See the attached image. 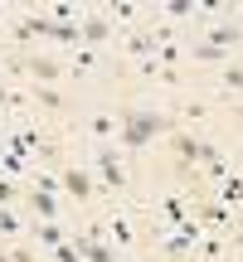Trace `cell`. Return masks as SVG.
Returning a JSON list of instances; mask_svg holds the SVG:
<instances>
[{"mask_svg": "<svg viewBox=\"0 0 243 262\" xmlns=\"http://www.w3.org/2000/svg\"><path fill=\"white\" fill-rule=\"evenodd\" d=\"M166 131H170V117H166V112L127 107V117L117 122V141H121V146H131V150H141V146H151L156 136H166Z\"/></svg>", "mask_w": 243, "mask_h": 262, "instance_id": "6da1fadb", "label": "cell"}, {"mask_svg": "<svg viewBox=\"0 0 243 262\" xmlns=\"http://www.w3.org/2000/svg\"><path fill=\"white\" fill-rule=\"evenodd\" d=\"M170 146H175V160H180V170H190V165H205V156L214 150V141H199V136H175Z\"/></svg>", "mask_w": 243, "mask_h": 262, "instance_id": "7a4b0ae2", "label": "cell"}, {"mask_svg": "<svg viewBox=\"0 0 243 262\" xmlns=\"http://www.w3.org/2000/svg\"><path fill=\"white\" fill-rule=\"evenodd\" d=\"M73 253L83 257V262H121L112 243H103V238H88V233H78V238H73Z\"/></svg>", "mask_w": 243, "mask_h": 262, "instance_id": "3957f363", "label": "cell"}, {"mask_svg": "<svg viewBox=\"0 0 243 262\" xmlns=\"http://www.w3.org/2000/svg\"><path fill=\"white\" fill-rule=\"evenodd\" d=\"M97 175L107 180V189H127V170H121L112 146H97Z\"/></svg>", "mask_w": 243, "mask_h": 262, "instance_id": "277c9868", "label": "cell"}, {"mask_svg": "<svg viewBox=\"0 0 243 262\" xmlns=\"http://www.w3.org/2000/svg\"><path fill=\"white\" fill-rule=\"evenodd\" d=\"M58 189H68V194L83 204V199H93V175H88L83 165H68V170H64V180H58Z\"/></svg>", "mask_w": 243, "mask_h": 262, "instance_id": "5b68a950", "label": "cell"}, {"mask_svg": "<svg viewBox=\"0 0 243 262\" xmlns=\"http://www.w3.org/2000/svg\"><path fill=\"white\" fill-rule=\"evenodd\" d=\"M15 68H19V73H29V78H34V83H39V88L58 83V73H64V68L54 63V58H25V63H15Z\"/></svg>", "mask_w": 243, "mask_h": 262, "instance_id": "8992f818", "label": "cell"}, {"mask_svg": "<svg viewBox=\"0 0 243 262\" xmlns=\"http://www.w3.org/2000/svg\"><path fill=\"white\" fill-rule=\"evenodd\" d=\"M78 39H83V49H93V44H107V39H112V19H103V15L83 19V25H78Z\"/></svg>", "mask_w": 243, "mask_h": 262, "instance_id": "52a82bcc", "label": "cell"}, {"mask_svg": "<svg viewBox=\"0 0 243 262\" xmlns=\"http://www.w3.org/2000/svg\"><path fill=\"white\" fill-rule=\"evenodd\" d=\"M195 224H199V228H229V233H234V214H229L224 204H205V209L195 214Z\"/></svg>", "mask_w": 243, "mask_h": 262, "instance_id": "ba28073f", "label": "cell"}, {"mask_svg": "<svg viewBox=\"0 0 243 262\" xmlns=\"http://www.w3.org/2000/svg\"><path fill=\"white\" fill-rule=\"evenodd\" d=\"M29 209H34L44 224H54V214H58V194H44V189H29Z\"/></svg>", "mask_w": 243, "mask_h": 262, "instance_id": "9c48e42d", "label": "cell"}, {"mask_svg": "<svg viewBox=\"0 0 243 262\" xmlns=\"http://www.w3.org/2000/svg\"><path fill=\"white\" fill-rule=\"evenodd\" d=\"M205 44H209V49H219V54H229V49L238 44V29H234V25H214Z\"/></svg>", "mask_w": 243, "mask_h": 262, "instance_id": "30bf717a", "label": "cell"}, {"mask_svg": "<svg viewBox=\"0 0 243 262\" xmlns=\"http://www.w3.org/2000/svg\"><path fill=\"white\" fill-rule=\"evenodd\" d=\"M34 238H39L44 248H58V243H68V233H64V228H58V224H44V219L34 224Z\"/></svg>", "mask_w": 243, "mask_h": 262, "instance_id": "8fae6325", "label": "cell"}, {"mask_svg": "<svg viewBox=\"0 0 243 262\" xmlns=\"http://www.w3.org/2000/svg\"><path fill=\"white\" fill-rule=\"evenodd\" d=\"M88 131H93V136H97V146H107V141L117 136V122H112V117H107V112H97L93 122H88Z\"/></svg>", "mask_w": 243, "mask_h": 262, "instance_id": "7c38bea8", "label": "cell"}, {"mask_svg": "<svg viewBox=\"0 0 243 262\" xmlns=\"http://www.w3.org/2000/svg\"><path fill=\"white\" fill-rule=\"evenodd\" d=\"M219 204H224L229 214H238V170H229V185L219 189Z\"/></svg>", "mask_w": 243, "mask_h": 262, "instance_id": "4fadbf2b", "label": "cell"}, {"mask_svg": "<svg viewBox=\"0 0 243 262\" xmlns=\"http://www.w3.org/2000/svg\"><path fill=\"white\" fill-rule=\"evenodd\" d=\"M160 214H166V224H170V228H180V224L190 219V209L180 204V199H166V204H160Z\"/></svg>", "mask_w": 243, "mask_h": 262, "instance_id": "5bb4252c", "label": "cell"}, {"mask_svg": "<svg viewBox=\"0 0 243 262\" xmlns=\"http://www.w3.org/2000/svg\"><path fill=\"white\" fill-rule=\"evenodd\" d=\"M19 228H25V224H19V214H15L10 204H0V233H5V238H15Z\"/></svg>", "mask_w": 243, "mask_h": 262, "instance_id": "9a60e30c", "label": "cell"}, {"mask_svg": "<svg viewBox=\"0 0 243 262\" xmlns=\"http://www.w3.org/2000/svg\"><path fill=\"white\" fill-rule=\"evenodd\" d=\"M166 253H170V257H190V253H195V243L180 238V233H170V238H166Z\"/></svg>", "mask_w": 243, "mask_h": 262, "instance_id": "2e32d148", "label": "cell"}, {"mask_svg": "<svg viewBox=\"0 0 243 262\" xmlns=\"http://www.w3.org/2000/svg\"><path fill=\"white\" fill-rule=\"evenodd\" d=\"M107 224H112V238H117L121 248H131V243H136V233H131V224H127V219H107Z\"/></svg>", "mask_w": 243, "mask_h": 262, "instance_id": "e0dca14e", "label": "cell"}, {"mask_svg": "<svg viewBox=\"0 0 243 262\" xmlns=\"http://www.w3.org/2000/svg\"><path fill=\"white\" fill-rule=\"evenodd\" d=\"M88 68H93V49L78 44V49H73V73H88Z\"/></svg>", "mask_w": 243, "mask_h": 262, "instance_id": "ac0fdd59", "label": "cell"}, {"mask_svg": "<svg viewBox=\"0 0 243 262\" xmlns=\"http://www.w3.org/2000/svg\"><path fill=\"white\" fill-rule=\"evenodd\" d=\"M34 97H39V102H44V107H64V97H58L54 88H34Z\"/></svg>", "mask_w": 243, "mask_h": 262, "instance_id": "d6986e66", "label": "cell"}, {"mask_svg": "<svg viewBox=\"0 0 243 262\" xmlns=\"http://www.w3.org/2000/svg\"><path fill=\"white\" fill-rule=\"evenodd\" d=\"M195 58H205V63H224L229 54H219V49H209V44H199V49H195Z\"/></svg>", "mask_w": 243, "mask_h": 262, "instance_id": "ffe728a7", "label": "cell"}, {"mask_svg": "<svg viewBox=\"0 0 243 262\" xmlns=\"http://www.w3.org/2000/svg\"><path fill=\"white\" fill-rule=\"evenodd\" d=\"M238 83H243V73L229 63V68H224V88H229V93H238Z\"/></svg>", "mask_w": 243, "mask_h": 262, "instance_id": "44dd1931", "label": "cell"}, {"mask_svg": "<svg viewBox=\"0 0 243 262\" xmlns=\"http://www.w3.org/2000/svg\"><path fill=\"white\" fill-rule=\"evenodd\" d=\"M54 257H58V262H83V257L73 253V243H58V248H54Z\"/></svg>", "mask_w": 243, "mask_h": 262, "instance_id": "7402d4cb", "label": "cell"}, {"mask_svg": "<svg viewBox=\"0 0 243 262\" xmlns=\"http://www.w3.org/2000/svg\"><path fill=\"white\" fill-rule=\"evenodd\" d=\"M10 199H15V180L0 175V204H10Z\"/></svg>", "mask_w": 243, "mask_h": 262, "instance_id": "603a6c76", "label": "cell"}, {"mask_svg": "<svg viewBox=\"0 0 243 262\" xmlns=\"http://www.w3.org/2000/svg\"><path fill=\"white\" fill-rule=\"evenodd\" d=\"M10 262H34V253H29V248H15V253H10Z\"/></svg>", "mask_w": 243, "mask_h": 262, "instance_id": "cb8c5ba5", "label": "cell"}, {"mask_svg": "<svg viewBox=\"0 0 243 262\" xmlns=\"http://www.w3.org/2000/svg\"><path fill=\"white\" fill-rule=\"evenodd\" d=\"M0 262H10V253H0Z\"/></svg>", "mask_w": 243, "mask_h": 262, "instance_id": "d4e9b609", "label": "cell"}, {"mask_svg": "<svg viewBox=\"0 0 243 262\" xmlns=\"http://www.w3.org/2000/svg\"><path fill=\"white\" fill-rule=\"evenodd\" d=\"M190 262H199V257H195V253H190Z\"/></svg>", "mask_w": 243, "mask_h": 262, "instance_id": "484cf974", "label": "cell"}]
</instances>
